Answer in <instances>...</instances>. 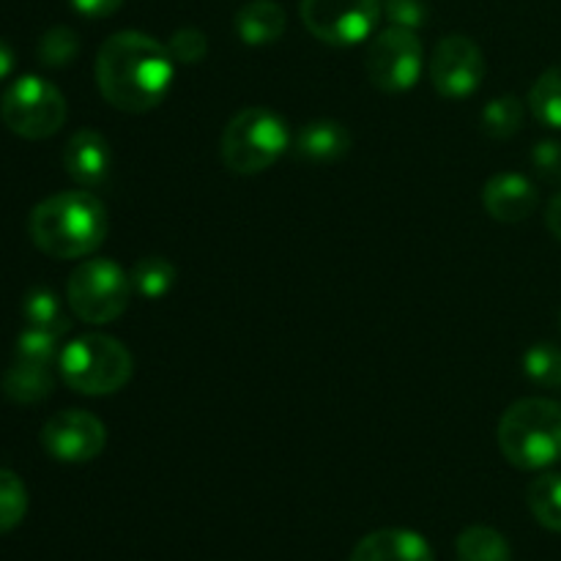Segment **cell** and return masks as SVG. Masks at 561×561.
<instances>
[{
    "instance_id": "cell-1",
    "label": "cell",
    "mask_w": 561,
    "mask_h": 561,
    "mask_svg": "<svg viewBox=\"0 0 561 561\" xmlns=\"http://www.w3.org/2000/svg\"><path fill=\"white\" fill-rule=\"evenodd\" d=\"M173 55L140 31H121L96 55V85L107 104L140 115L162 104L173 85Z\"/></svg>"
},
{
    "instance_id": "cell-2",
    "label": "cell",
    "mask_w": 561,
    "mask_h": 561,
    "mask_svg": "<svg viewBox=\"0 0 561 561\" xmlns=\"http://www.w3.org/2000/svg\"><path fill=\"white\" fill-rule=\"evenodd\" d=\"M27 230L44 255L58 261L85 257L107 239V208L85 190L58 192L33 208Z\"/></svg>"
},
{
    "instance_id": "cell-3",
    "label": "cell",
    "mask_w": 561,
    "mask_h": 561,
    "mask_svg": "<svg viewBox=\"0 0 561 561\" xmlns=\"http://www.w3.org/2000/svg\"><path fill=\"white\" fill-rule=\"evenodd\" d=\"M499 449L524 471L548 469L561 460V403L526 398L510 405L499 422Z\"/></svg>"
},
{
    "instance_id": "cell-4",
    "label": "cell",
    "mask_w": 561,
    "mask_h": 561,
    "mask_svg": "<svg viewBox=\"0 0 561 561\" xmlns=\"http://www.w3.org/2000/svg\"><path fill=\"white\" fill-rule=\"evenodd\" d=\"M60 376L75 392L102 398L124 389L131 378V354L110 334H82L58 356Z\"/></svg>"
},
{
    "instance_id": "cell-5",
    "label": "cell",
    "mask_w": 561,
    "mask_h": 561,
    "mask_svg": "<svg viewBox=\"0 0 561 561\" xmlns=\"http://www.w3.org/2000/svg\"><path fill=\"white\" fill-rule=\"evenodd\" d=\"M288 126L266 107H247L222 131V162L230 173L257 175L288 151Z\"/></svg>"
},
{
    "instance_id": "cell-6",
    "label": "cell",
    "mask_w": 561,
    "mask_h": 561,
    "mask_svg": "<svg viewBox=\"0 0 561 561\" xmlns=\"http://www.w3.org/2000/svg\"><path fill=\"white\" fill-rule=\"evenodd\" d=\"M131 296V279L118 263L107 257H91L71 272L66 285V301L80 321L102 327L126 312Z\"/></svg>"
},
{
    "instance_id": "cell-7",
    "label": "cell",
    "mask_w": 561,
    "mask_h": 561,
    "mask_svg": "<svg viewBox=\"0 0 561 561\" xmlns=\"http://www.w3.org/2000/svg\"><path fill=\"white\" fill-rule=\"evenodd\" d=\"M0 118L9 131L25 140H47L58 135L66 121V99L44 77H20L0 99Z\"/></svg>"
},
{
    "instance_id": "cell-8",
    "label": "cell",
    "mask_w": 561,
    "mask_h": 561,
    "mask_svg": "<svg viewBox=\"0 0 561 561\" xmlns=\"http://www.w3.org/2000/svg\"><path fill=\"white\" fill-rule=\"evenodd\" d=\"M301 22L307 31L332 47L359 44L381 20V0H301Z\"/></svg>"
},
{
    "instance_id": "cell-9",
    "label": "cell",
    "mask_w": 561,
    "mask_h": 561,
    "mask_svg": "<svg viewBox=\"0 0 561 561\" xmlns=\"http://www.w3.org/2000/svg\"><path fill=\"white\" fill-rule=\"evenodd\" d=\"M422 44L409 27L389 25L367 47L365 69L373 85L387 93H403L416 85L422 75Z\"/></svg>"
},
{
    "instance_id": "cell-10",
    "label": "cell",
    "mask_w": 561,
    "mask_h": 561,
    "mask_svg": "<svg viewBox=\"0 0 561 561\" xmlns=\"http://www.w3.org/2000/svg\"><path fill=\"white\" fill-rule=\"evenodd\" d=\"M485 77L482 49L469 36H444L431 58V82L444 99H466Z\"/></svg>"
},
{
    "instance_id": "cell-11",
    "label": "cell",
    "mask_w": 561,
    "mask_h": 561,
    "mask_svg": "<svg viewBox=\"0 0 561 561\" xmlns=\"http://www.w3.org/2000/svg\"><path fill=\"white\" fill-rule=\"evenodd\" d=\"M42 444L60 463H88L99 458L107 444V431L102 420L80 409H69L55 414L42 427Z\"/></svg>"
},
{
    "instance_id": "cell-12",
    "label": "cell",
    "mask_w": 561,
    "mask_h": 561,
    "mask_svg": "<svg viewBox=\"0 0 561 561\" xmlns=\"http://www.w3.org/2000/svg\"><path fill=\"white\" fill-rule=\"evenodd\" d=\"M537 186L520 173H499L482 190V206L496 222H524L537 211Z\"/></svg>"
},
{
    "instance_id": "cell-13",
    "label": "cell",
    "mask_w": 561,
    "mask_h": 561,
    "mask_svg": "<svg viewBox=\"0 0 561 561\" xmlns=\"http://www.w3.org/2000/svg\"><path fill=\"white\" fill-rule=\"evenodd\" d=\"M110 164V142L99 131L80 129L69 137L64 148V168L71 179L85 190H96L107 181Z\"/></svg>"
},
{
    "instance_id": "cell-14",
    "label": "cell",
    "mask_w": 561,
    "mask_h": 561,
    "mask_svg": "<svg viewBox=\"0 0 561 561\" xmlns=\"http://www.w3.org/2000/svg\"><path fill=\"white\" fill-rule=\"evenodd\" d=\"M351 561H436L433 548L411 529H378L362 537Z\"/></svg>"
},
{
    "instance_id": "cell-15",
    "label": "cell",
    "mask_w": 561,
    "mask_h": 561,
    "mask_svg": "<svg viewBox=\"0 0 561 561\" xmlns=\"http://www.w3.org/2000/svg\"><path fill=\"white\" fill-rule=\"evenodd\" d=\"M296 157L312 164H329L351 151V131L337 121H312L296 137Z\"/></svg>"
},
{
    "instance_id": "cell-16",
    "label": "cell",
    "mask_w": 561,
    "mask_h": 561,
    "mask_svg": "<svg viewBox=\"0 0 561 561\" xmlns=\"http://www.w3.org/2000/svg\"><path fill=\"white\" fill-rule=\"evenodd\" d=\"M236 33L250 47H266L285 33V11L274 0H252L236 14Z\"/></svg>"
},
{
    "instance_id": "cell-17",
    "label": "cell",
    "mask_w": 561,
    "mask_h": 561,
    "mask_svg": "<svg viewBox=\"0 0 561 561\" xmlns=\"http://www.w3.org/2000/svg\"><path fill=\"white\" fill-rule=\"evenodd\" d=\"M55 378L49 373V367L44 365H31V362H16L5 370L3 376V394L14 403L33 405L42 403L53 394Z\"/></svg>"
},
{
    "instance_id": "cell-18",
    "label": "cell",
    "mask_w": 561,
    "mask_h": 561,
    "mask_svg": "<svg viewBox=\"0 0 561 561\" xmlns=\"http://www.w3.org/2000/svg\"><path fill=\"white\" fill-rule=\"evenodd\" d=\"M22 316H25L27 327L38 329V332L55 334V337H64L71 329L69 316H66L64 305H60L58 294L49 288H33L25 296V305H22Z\"/></svg>"
},
{
    "instance_id": "cell-19",
    "label": "cell",
    "mask_w": 561,
    "mask_h": 561,
    "mask_svg": "<svg viewBox=\"0 0 561 561\" xmlns=\"http://www.w3.org/2000/svg\"><path fill=\"white\" fill-rule=\"evenodd\" d=\"M458 561H513V551L502 531L491 526H469L455 542Z\"/></svg>"
},
{
    "instance_id": "cell-20",
    "label": "cell",
    "mask_w": 561,
    "mask_h": 561,
    "mask_svg": "<svg viewBox=\"0 0 561 561\" xmlns=\"http://www.w3.org/2000/svg\"><path fill=\"white\" fill-rule=\"evenodd\" d=\"M526 502H529V510L537 518V524L561 535V474L548 471V474L537 477L529 485Z\"/></svg>"
},
{
    "instance_id": "cell-21",
    "label": "cell",
    "mask_w": 561,
    "mask_h": 561,
    "mask_svg": "<svg viewBox=\"0 0 561 561\" xmlns=\"http://www.w3.org/2000/svg\"><path fill=\"white\" fill-rule=\"evenodd\" d=\"M131 290L142 296V299H162L170 294L175 285V266L162 255H148L131 266L129 272Z\"/></svg>"
},
{
    "instance_id": "cell-22",
    "label": "cell",
    "mask_w": 561,
    "mask_h": 561,
    "mask_svg": "<svg viewBox=\"0 0 561 561\" xmlns=\"http://www.w3.org/2000/svg\"><path fill=\"white\" fill-rule=\"evenodd\" d=\"M529 107L542 126L561 129V64L537 77L529 91Z\"/></svg>"
},
{
    "instance_id": "cell-23",
    "label": "cell",
    "mask_w": 561,
    "mask_h": 561,
    "mask_svg": "<svg viewBox=\"0 0 561 561\" xmlns=\"http://www.w3.org/2000/svg\"><path fill=\"white\" fill-rule=\"evenodd\" d=\"M524 126V102L518 96H499L482 107V131L493 140H510Z\"/></svg>"
},
{
    "instance_id": "cell-24",
    "label": "cell",
    "mask_w": 561,
    "mask_h": 561,
    "mask_svg": "<svg viewBox=\"0 0 561 561\" xmlns=\"http://www.w3.org/2000/svg\"><path fill=\"white\" fill-rule=\"evenodd\" d=\"M38 64L47 66V69H66L69 64H75V58L80 55V36H77L71 27H49L42 38H38Z\"/></svg>"
},
{
    "instance_id": "cell-25",
    "label": "cell",
    "mask_w": 561,
    "mask_h": 561,
    "mask_svg": "<svg viewBox=\"0 0 561 561\" xmlns=\"http://www.w3.org/2000/svg\"><path fill=\"white\" fill-rule=\"evenodd\" d=\"M524 373L531 383L546 389L561 387V348L557 343H535L524 354Z\"/></svg>"
},
{
    "instance_id": "cell-26",
    "label": "cell",
    "mask_w": 561,
    "mask_h": 561,
    "mask_svg": "<svg viewBox=\"0 0 561 561\" xmlns=\"http://www.w3.org/2000/svg\"><path fill=\"white\" fill-rule=\"evenodd\" d=\"M27 491L25 482L9 469H0V535H9L25 520Z\"/></svg>"
},
{
    "instance_id": "cell-27",
    "label": "cell",
    "mask_w": 561,
    "mask_h": 561,
    "mask_svg": "<svg viewBox=\"0 0 561 561\" xmlns=\"http://www.w3.org/2000/svg\"><path fill=\"white\" fill-rule=\"evenodd\" d=\"M58 337L47 332H38V329L27 327L25 332L16 340V362H31V365H44L49 367L58 359Z\"/></svg>"
},
{
    "instance_id": "cell-28",
    "label": "cell",
    "mask_w": 561,
    "mask_h": 561,
    "mask_svg": "<svg viewBox=\"0 0 561 561\" xmlns=\"http://www.w3.org/2000/svg\"><path fill=\"white\" fill-rule=\"evenodd\" d=\"M168 49L179 64H201L208 55V38L206 33L197 31V27H181V31H175L173 36H170Z\"/></svg>"
},
{
    "instance_id": "cell-29",
    "label": "cell",
    "mask_w": 561,
    "mask_h": 561,
    "mask_svg": "<svg viewBox=\"0 0 561 561\" xmlns=\"http://www.w3.org/2000/svg\"><path fill=\"white\" fill-rule=\"evenodd\" d=\"M381 11L394 27H409L416 31L427 22V5L422 0H383Z\"/></svg>"
},
{
    "instance_id": "cell-30",
    "label": "cell",
    "mask_w": 561,
    "mask_h": 561,
    "mask_svg": "<svg viewBox=\"0 0 561 561\" xmlns=\"http://www.w3.org/2000/svg\"><path fill=\"white\" fill-rule=\"evenodd\" d=\"M531 168L548 184H561V142L542 140L531 151Z\"/></svg>"
},
{
    "instance_id": "cell-31",
    "label": "cell",
    "mask_w": 561,
    "mask_h": 561,
    "mask_svg": "<svg viewBox=\"0 0 561 561\" xmlns=\"http://www.w3.org/2000/svg\"><path fill=\"white\" fill-rule=\"evenodd\" d=\"M69 3L77 14L88 20H104V16H113L124 5V0H69Z\"/></svg>"
},
{
    "instance_id": "cell-32",
    "label": "cell",
    "mask_w": 561,
    "mask_h": 561,
    "mask_svg": "<svg viewBox=\"0 0 561 561\" xmlns=\"http://www.w3.org/2000/svg\"><path fill=\"white\" fill-rule=\"evenodd\" d=\"M546 225L553 236L561 241V192L553 195V201L548 203V211H546Z\"/></svg>"
},
{
    "instance_id": "cell-33",
    "label": "cell",
    "mask_w": 561,
    "mask_h": 561,
    "mask_svg": "<svg viewBox=\"0 0 561 561\" xmlns=\"http://www.w3.org/2000/svg\"><path fill=\"white\" fill-rule=\"evenodd\" d=\"M11 69H14V49L0 38V82L11 75Z\"/></svg>"
},
{
    "instance_id": "cell-34",
    "label": "cell",
    "mask_w": 561,
    "mask_h": 561,
    "mask_svg": "<svg viewBox=\"0 0 561 561\" xmlns=\"http://www.w3.org/2000/svg\"><path fill=\"white\" fill-rule=\"evenodd\" d=\"M559 332H561V310H559Z\"/></svg>"
}]
</instances>
